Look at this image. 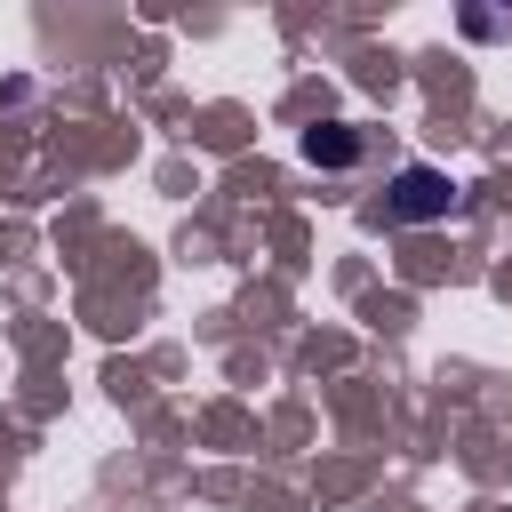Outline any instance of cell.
<instances>
[{"instance_id":"6da1fadb","label":"cell","mask_w":512,"mask_h":512,"mask_svg":"<svg viewBox=\"0 0 512 512\" xmlns=\"http://www.w3.org/2000/svg\"><path fill=\"white\" fill-rule=\"evenodd\" d=\"M384 216L392 224H432V216H456V184L440 176V168H400L392 176V192H384Z\"/></svg>"},{"instance_id":"7a4b0ae2","label":"cell","mask_w":512,"mask_h":512,"mask_svg":"<svg viewBox=\"0 0 512 512\" xmlns=\"http://www.w3.org/2000/svg\"><path fill=\"white\" fill-rule=\"evenodd\" d=\"M304 152H312V160H352L360 144H352L344 128H312V136H304Z\"/></svg>"}]
</instances>
